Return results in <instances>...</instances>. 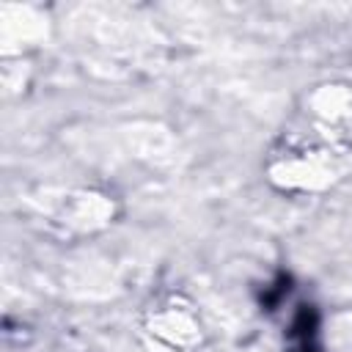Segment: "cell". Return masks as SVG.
Segmentation results:
<instances>
[{
  "instance_id": "obj_1",
  "label": "cell",
  "mask_w": 352,
  "mask_h": 352,
  "mask_svg": "<svg viewBox=\"0 0 352 352\" xmlns=\"http://www.w3.org/2000/svg\"><path fill=\"white\" fill-rule=\"evenodd\" d=\"M286 352H324L322 346V319L316 305L300 302L286 327Z\"/></svg>"
}]
</instances>
